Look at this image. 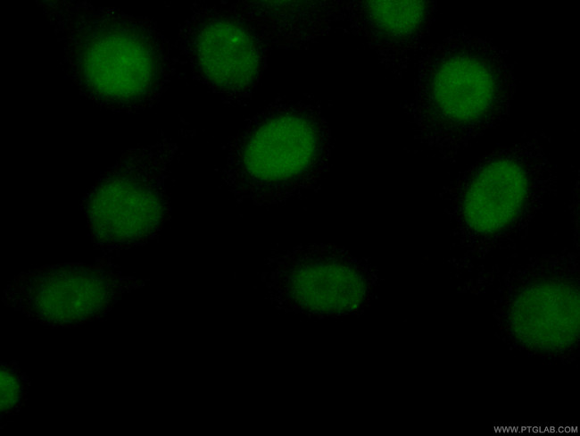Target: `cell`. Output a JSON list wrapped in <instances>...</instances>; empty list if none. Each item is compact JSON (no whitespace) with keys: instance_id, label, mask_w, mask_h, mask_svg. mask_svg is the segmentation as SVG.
I'll use <instances>...</instances> for the list:
<instances>
[{"instance_id":"cell-8","label":"cell","mask_w":580,"mask_h":436,"mask_svg":"<svg viewBox=\"0 0 580 436\" xmlns=\"http://www.w3.org/2000/svg\"><path fill=\"white\" fill-rule=\"evenodd\" d=\"M129 282L104 267L51 266L21 275L9 298L34 320L70 325L107 312Z\"/></svg>"},{"instance_id":"cell-10","label":"cell","mask_w":580,"mask_h":436,"mask_svg":"<svg viewBox=\"0 0 580 436\" xmlns=\"http://www.w3.org/2000/svg\"><path fill=\"white\" fill-rule=\"evenodd\" d=\"M509 313L518 331L537 341L568 340L578 326V294L568 279L534 276L513 289Z\"/></svg>"},{"instance_id":"cell-6","label":"cell","mask_w":580,"mask_h":436,"mask_svg":"<svg viewBox=\"0 0 580 436\" xmlns=\"http://www.w3.org/2000/svg\"><path fill=\"white\" fill-rule=\"evenodd\" d=\"M180 54L195 77L228 101L255 89L270 47L232 7L198 5L178 36Z\"/></svg>"},{"instance_id":"cell-9","label":"cell","mask_w":580,"mask_h":436,"mask_svg":"<svg viewBox=\"0 0 580 436\" xmlns=\"http://www.w3.org/2000/svg\"><path fill=\"white\" fill-rule=\"evenodd\" d=\"M436 6L435 1H343V21L386 71L402 78L423 47Z\"/></svg>"},{"instance_id":"cell-2","label":"cell","mask_w":580,"mask_h":436,"mask_svg":"<svg viewBox=\"0 0 580 436\" xmlns=\"http://www.w3.org/2000/svg\"><path fill=\"white\" fill-rule=\"evenodd\" d=\"M46 11L62 39L67 75L95 104L138 111L168 87L170 46L151 20L79 2H48Z\"/></svg>"},{"instance_id":"cell-4","label":"cell","mask_w":580,"mask_h":436,"mask_svg":"<svg viewBox=\"0 0 580 436\" xmlns=\"http://www.w3.org/2000/svg\"><path fill=\"white\" fill-rule=\"evenodd\" d=\"M556 185L543 145L527 138L486 153L460 172L441 196L460 229L489 239L526 224Z\"/></svg>"},{"instance_id":"cell-1","label":"cell","mask_w":580,"mask_h":436,"mask_svg":"<svg viewBox=\"0 0 580 436\" xmlns=\"http://www.w3.org/2000/svg\"><path fill=\"white\" fill-rule=\"evenodd\" d=\"M414 65L404 112L416 140L440 158L455 156L509 117L515 63L491 38L452 29L423 46Z\"/></svg>"},{"instance_id":"cell-12","label":"cell","mask_w":580,"mask_h":436,"mask_svg":"<svg viewBox=\"0 0 580 436\" xmlns=\"http://www.w3.org/2000/svg\"><path fill=\"white\" fill-rule=\"evenodd\" d=\"M2 394H1V411L11 410L12 407L20 402L21 396V385L17 376L12 374L7 370L2 372Z\"/></svg>"},{"instance_id":"cell-7","label":"cell","mask_w":580,"mask_h":436,"mask_svg":"<svg viewBox=\"0 0 580 436\" xmlns=\"http://www.w3.org/2000/svg\"><path fill=\"white\" fill-rule=\"evenodd\" d=\"M266 279L278 306L319 317L352 313L366 303L372 286L368 270L329 245L297 247L269 261Z\"/></svg>"},{"instance_id":"cell-5","label":"cell","mask_w":580,"mask_h":436,"mask_svg":"<svg viewBox=\"0 0 580 436\" xmlns=\"http://www.w3.org/2000/svg\"><path fill=\"white\" fill-rule=\"evenodd\" d=\"M176 151L170 142L136 147L96 180L82 204L97 243L131 247L162 230L170 218L165 180Z\"/></svg>"},{"instance_id":"cell-3","label":"cell","mask_w":580,"mask_h":436,"mask_svg":"<svg viewBox=\"0 0 580 436\" xmlns=\"http://www.w3.org/2000/svg\"><path fill=\"white\" fill-rule=\"evenodd\" d=\"M330 155L331 133L320 107L278 99L232 140L222 178L239 201L281 204L316 189Z\"/></svg>"},{"instance_id":"cell-11","label":"cell","mask_w":580,"mask_h":436,"mask_svg":"<svg viewBox=\"0 0 580 436\" xmlns=\"http://www.w3.org/2000/svg\"><path fill=\"white\" fill-rule=\"evenodd\" d=\"M232 8L270 48L305 46L343 21V1L243 2Z\"/></svg>"}]
</instances>
